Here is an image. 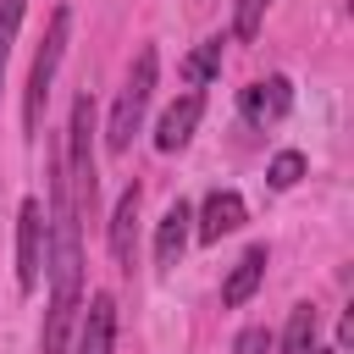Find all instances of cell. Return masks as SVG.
I'll return each instance as SVG.
<instances>
[{
    "mask_svg": "<svg viewBox=\"0 0 354 354\" xmlns=\"http://www.w3.org/2000/svg\"><path fill=\"white\" fill-rule=\"evenodd\" d=\"M66 194H72V210L77 216H94V199H100V177H94V100L77 94L72 105V122H66Z\"/></svg>",
    "mask_w": 354,
    "mask_h": 354,
    "instance_id": "1",
    "label": "cell"
},
{
    "mask_svg": "<svg viewBox=\"0 0 354 354\" xmlns=\"http://www.w3.org/2000/svg\"><path fill=\"white\" fill-rule=\"evenodd\" d=\"M155 72H160V61L144 44L138 61H133V72H127V83H122V94H116V105H111V122H105V144L111 149H127L133 133L144 127V111H149V94H155Z\"/></svg>",
    "mask_w": 354,
    "mask_h": 354,
    "instance_id": "2",
    "label": "cell"
},
{
    "mask_svg": "<svg viewBox=\"0 0 354 354\" xmlns=\"http://www.w3.org/2000/svg\"><path fill=\"white\" fill-rule=\"evenodd\" d=\"M66 39H72V11L61 6V11L50 17L44 44H39V55H33V72H28V94H22V127H28V138H33L39 122H44V100H50L55 66H61V55H66Z\"/></svg>",
    "mask_w": 354,
    "mask_h": 354,
    "instance_id": "3",
    "label": "cell"
},
{
    "mask_svg": "<svg viewBox=\"0 0 354 354\" xmlns=\"http://www.w3.org/2000/svg\"><path fill=\"white\" fill-rule=\"evenodd\" d=\"M44 243H50L44 205L39 199H22L17 205V288L22 293H33L39 277H44Z\"/></svg>",
    "mask_w": 354,
    "mask_h": 354,
    "instance_id": "4",
    "label": "cell"
},
{
    "mask_svg": "<svg viewBox=\"0 0 354 354\" xmlns=\"http://www.w3.org/2000/svg\"><path fill=\"white\" fill-rule=\"evenodd\" d=\"M72 337H77V343H72L66 354H111V343H116V299H111V293H94V299L83 304Z\"/></svg>",
    "mask_w": 354,
    "mask_h": 354,
    "instance_id": "5",
    "label": "cell"
},
{
    "mask_svg": "<svg viewBox=\"0 0 354 354\" xmlns=\"http://www.w3.org/2000/svg\"><path fill=\"white\" fill-rule=\"evenodd\" d=\"M199 116H205V94H199V88H194V94H183V100H171V105L160 111V122H155V149H160V155L183 149V144L194 138Z\"/></svg>",
    "mask_w": 354,
    "mask_h": 354,
    "instance_id": "6",
    "label": "cell"
},
{
    "mask_svg": "<svg viewBox=\"0 0 354 354\" xmlns=\"http://www.w3.org/2000/svg\"><path fill=\"white\" fill-rule=\"evenodd\" d=\"M188 221H194V210H188L183 199H171V205H166V216L155 221V266H160V271H171V266L183 260V249H188V232H194Z\"/></svg>",
    "mask_w": 354,
    "mask_h": 354,
    "instance_id": "7",
    "label": "cell"
},
{
    "mask_svg": "<svg viewBox=\"0 0 354 354\" xmlns=\"http://www.w3.org/2000/svg\"><path fill=\"white\" fill-rule=\"evenodd\" d=\"M238 227H243V194H238V188H216V194H205L199 238L216 243V238H227V232H238Z\"/></svg>",
    "mask_w": 354,
    "mask_h": 354,
    "instance_id": "8",
    "label": "cell"
},
{
    "mask_svg": "<svg viewBox=\"0 0 354 354\" xmlns=\"http://www.w3.org/2000/svg\"><path fill=\"white\" fill-rule=\"evenodd\" d=\"M266 243H254V249H243L238 254V266L227 271V282H221V304L227 310H238V304H249L254 299V288H260V277H266Z\"/></svg>",
    "mask_w": 354,
    "mask_h": 354,
    "instance_id": "9",
    "label": "cell"
},
{
    "mask_svg": "<svg viewBox=\"0 0 354 354\" xmlns=\"http://www.w3.org/2000/svg\"><path fill=\"white\" fill-rule=\"evenodd\" d=\"M238 105H243L249 122H282L288 105H293V88H288V77H266V83H249Z\"/></svg>",
    "mask_w": 354,
    "mask_h": 354,
    "instance_id": "10",
    "label": "cell"
},
{
    "mask_svg": "<svg viewBox=\"0 0 354 354\" xmlns=\"http://www.w3.org/2000/svg\"><path fill=\"white\" fill-rule=\"evenodd\" d=\"M133 232H138V183H127L111 210V254L122 271H133Z\"/></svg>",
    "mask_w": 354,
    "mask_h": 354,
    "instance_id": "11",
    "label": "cell"
},
{
    "mask_svg": "<svg viewBox=\"0 0 354 354\" xmlns=\"http://www.w3.org/2000/svg\"><path fill=\"white\" fill-rule=\"evenodd\" d=\"M315 326H321L315 304H293L288 310V326H282V354H304L315 343Z\"/></svg>",
    "mask_w": 354,
    "mask_h": 354,
    "instance_id": "12",
    "label": "cell"
},
{
    "mask_svg": "<svg viewBox=\"0 0 354 354\" xmlns=\"http://www.w3.org/2000/svg\"><path fill=\"white\" fill-rule=\"evenodd\" d=\"M216 72H221V39H205V44H199V50L183 61V77L199 88V83H210Z\"/></svg>",
    "mask_w": 354,
    "mask_h": 354,
    "instance_id": "13",
    "label": "cell"
},
{
    "mask_svg": "<svg viewBox=\"0 0 354 354\" xmlns=\"http://www.w3.org/2000/svg\"><path fill=\"white\" fill-rule=\"evenodd\" d=\"M299 177H304V155H299V149H277L271 166H266V183H271V188H293Z\"/></svg>",
    "mask_w": 354,
    "mask_h": 354,
    "instance_id": "14",
    "label": "cell"
},
{
    "mask_svg": "<svg viewBox=\"0 0 354 354\" xmlns=\"http://www.w3.org/2000/svg\"><path fill=\"white\" fill-rule=\"evenodd\" d=\"M22 11H28V0H0V77H6V61H11V44H17V28H22Z\"/></svg>",
    "mask_w": 354,
    "mask_h": 354,
    "instance_id": "15",
    "label": "cell"
},
{
    "mask_svg": "<svg viewBox=\"0 0 354 354\" xmlns=\"http://www.w3.org/2000/svg\"><path fill=\"white\" fill-rule=\"evenodd\" d=\"M266 6H271V0H238L232 33H238V39H254V33H260V17H266Z\"/></svg>",
    "mask_w": 354,
    "mask_h": 354,
    "instance_id": "16",
    "label": "cell"
},
{
    "mask_svg": "<svg viewBox=\"0 0 354 354\" xmlns=\"http://www.w3.org/2000/svg\"><path fill=\"white\" fill-rule=\"evenodd\" d=\"M266 348H271V332L266 326H243L238 343H232V354H266Z\"/></svg>",
    "mask_w": 354,
    "mask_h": 354,
    "instance_id": "17",
    "label": "cell"
},
{
    "mask_svg": "<svg viewBox=\"0 0 354 354\" xmlns=\"http://www.w3.org/2000/svg\"><path fill=\"white\" fill-rule=\"evenodd\" d=\"M304 354H337V348H315V343H310V348H304Z\"/></svg>",
    "mask_w": 354,
    "mask_h": 354,
    "instance_id": "18",
    "label": "cell"
}]
</instances>
